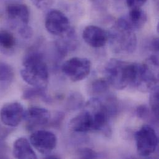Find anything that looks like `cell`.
Masks as SVG:
<instances>
[{"instance_id": "obj_24", "label": "cell", "mask_w": 159, "mask_h": 159, "mask_svg": "<svg viewBox=\"0 0 159 159\" xmlns=\"http://www.w3.org/2000/svg\"><path fill=\"white\" fill-rule=\"evenodd\" d=\"M79 156L81 159H96L98 157L97 153L89 148H83L80 149Z\"/></svg>"}, {"instance_id": "obj_21", "label": "cell", "mask_w": 159, "mask_h": 159, "mask_svg": "<svg viewBox=\"0 0 159 159\" xmlns=\"http://www.w3.org/2000/svg\"><path fill=\"white\" fill-rule=\"evenodd\" d=\"M45 89L34 87L25 90L23 93L24 99H32L37 97H42L45 100H48V97L45 91Z\"/></svg>"}, {"instance_id": "obj_22", "label": "cell", "mask_w": 159, "mask_h": 159, "mask_svg": "<svg viewBox=\"0 0 159 159\" xmlns=\"http://www.w3.org/2000/svg\"><path fill=\"white\" fill-rule=\"evenodd\" d=\"M150 95V106L154 116L157 120L159 118V87L153 89Z\"/></svg>"}, {"instance_id": "obj_28", "label": "cell", "mask_w": 159, "mask_h": 159, "mask_svg": "<svg viewBox=\"0 0 159 159\" xmlns=\"http://www.w3.org/2000/svg\"><path fill=\"white\" fill-rule=\"evenodd\" d=\"M159 39L158 38H154L152 40L151 43H150V47L151 49L157 53L159 52Z\"/></svg>"}, {"instance_id": "obj_4", "label": "cell", "mask_w": 159, "mask_h": 159, "mask_svg": "<svg viewBox=\"0 0 159 159\" xmlns=\"http://www.w3.org/2000/svg\"><path fill=\"white\" fill-rule=\"evenodd\" d=\"M93 110L90 112L92 116V131L102 132L109 136L111 130L109 128L108 121L110 113L113 111L110 107L102 103L98 98H93L88 104Z\"/></svg>"}, {"instance_id": "obj_20", "label": "cell", "mask_w": 159, "mask_h": 159, "mask_svg": "<svg viewBox=\"0 0 159 159\" xmlns=\"http://www.w3.org/2000/svg\"><path fill=\"white\" fill-rule=\"evenodd\" d=\"M109 84L105 78L95 80L91 85V92L94 95H102L105 93L109 88Z\"/></svg>"}, {"instance_id": "obj_13", "label": "cell", "mask_w": 159, "mask_h": 159, "mask_svg": "<svg viewBox=\"0 0 159 159\" xmlns=\"http://www.w3.org/2000/svg\"><path fill=\"white\" fill-rule=\"evenodd\" d=\"M93 120L90 112L85 110L75 116L70 123V127L75 133H84L92 131Z\"/></svg>"}, {"instance_id": "obj_6", "label": "cell", "mask_w": 159, "mask_h": 159, "mask_svg": "<svg viewBox=\"0 0 159 159\" xmlns=\"http://www.w3.org/2000/svg\"><path fill=\"white\" fill-rule=\"evenodd\" d=\"M92 64L85 58L73 57L66 61L61 67L63 73L73 82L86 78L90 73Z\"/></svg>"}, {"instance_id": "obj_11", "label": "cell", "mask_w": 159, "mask_h": 159, "mask_svg": "<svg viewBox=\"0 0 159 159\" xmlns=\"http://www.w3.org/2000/svg\"><path fill=\"white\" fill-rule=\"evenodd\" d=\"M24 119L26 121L27 129L33 131L48 123L50 119V113L45 108L32 107L25 112Z\"/></svg>"}, {"instance_id": "obj_29", "label": "cell", "mask_w": 159, "mask_h": 159, "mask_svg": "<svg viewBox=\"0 0 159 159\" xmlns=\"http://www.w3.org/2000/svg\"><path fill=\"white\" fill-rule=\"evenodd\" d=\"M46 159H59V157L56 156H48Z\"/></svg>"}, {"instance_id": "obj_27", "label": "cell", "mask_w": 159, "mask_h": 159, "mask_svg": "<svg viewBox=\"0 0 159 159\" xmlns=\"http://www.w3.org/2000/svg\"><path fill=\"white\" fill-rule=\"evenodd\" d=\"M148 0H126V4L129 9L141 8Z\"/></svg>"}, {"instance_id": "obj_14", "label": "cell", "mask_w": 159, "mask_h": 159, "mask_svg": "<svg viewBox=\"0 0 159 159\" xmlns=\"http://www.w3.org/2000/svg\"><path fill=\"white\" fill-rule=\"evenodd\" d=\"M6 12L9 19L18 20L22 25H27L30 20V11L29 7L24 4H10L6 8Z\"/></svg>"}, {"instance_id": "obj_5", "label": "cell", "mask_w": 159, "mask_h": 159, "mask_svg": "<svg viewBox=\"0 0 159 159\" xmlns=\"http://www.w3.org/2000/svg\"><path fill=\"white\" fill-rule=\"evenodd\" d=\"M138 154L142 157H149L155 152L158 146V137L156 131L149 125H144L135 134Z\"/></svg>"}, {"instance_id": "obj_25", "label": "cell", "mask_w": 159, "mask_h": 159, "mask_svg": "<svg viewBox=\"0 0 159 159\" xmlns=\"http://www.w3.org/2000/svg\"><path fill=\"white\" fill-rule=\"evenodd\" d=\"M19 33L22 38L29 39L33 35V30L28 24L22 25L19 29Z\"/></svg>"}, {"instance_id": "obj_26", "label": "cell", "mask_w": 159, "mask_h": 159, "mask_svg": "<svg viewBox=\"0 0 159 159\" xmlns=\"http://www.w3.org/2000/svg\"><path fill=\"white\" fill-rule=\"evenodd\" d=\"M137 115L141 119H147L149 116L150 110L146 105H141L137 108Z\"/></svg>"}, {"instance_id": "obj_12", "label": "cell", "mask_w": 159, "mask_h": 159, "mask_svg": "<svg viewBox=\"0 0 159 159\" xmlns=\"http://www.w3.org/2000/svg\"><path fill=\"white\" fill-rule=\"evenodd\" d=\"M82 38L85 43L93 48H101L108 40V34L97 25H88L83 30Z\"/></svg>"}, {"instance_id": "obj_9", "label": "cell", "mask_w": 159, "mask_h": 159, "mask_svg": "<svg viewBox=\"0 0 159 159\" xmlns=\"http://www.w3.org/2000/svg\"><path fill=\"white\" fill-rule=\"evenodd\" d=\"M133 86L142 92H151L158 87V80L146 64H139Z\"/></svg>"}, {"instance_id": "obj_7", "label": "cell", "mask_w": 159, "mask_h": 159, "mask_svg": "<svg viewBox=\"0 0 159 159\" xmlns=\"http://www.w3.org/2000/svg\"><path fill=\"white\" fill-rule=\"evenodd\" d=\"M45 25L50 34L57 36H61L71 29L68 17L58 9L48 11L45 17Z\"/></svg>"}, {"instance_id": "obj_15", "label": "cell", "mask_w": 159, "mask_h": 159, "mask_svg": "<svg viewBox=\"0 0 159 159\" xmlns=\"http://www.w3.org/2000/svg\"><path fill=\"white\" fill-rule=\"evenodd\" d=\"M13 156L16 159H36L37 158L29 141L25 138H18L13 145Z\"/></svg>"}, {"instance_id": "obj_19", "label": "cell", "mask_w": 159, "mask_h": 159, "mask_svg": "<svg viewBox=\"0 0 159 159\" xmlns=\"http://www.w3.org/2000/svg\"><path fill=\"white\" fill-rule=\"evenodd\" d=\"M14 78V72L8 64L0 61V82L11 83Z\"/></svg>"}, {"instance_id": "obj_1", "label": "cell", "mask_w": 159, "mask_h": 159, "mask_svg": "<svg viewBox=\"0 0 159 159\" xmlns=\"http://www.w3.org/2000/svg\"><path fill=\"white\" fill-rule=\"evenodd\" d=\"M108 34V41L115 53L129 55L136 50L137 37L135 31L128 24L125 17L118 19Z\"/></svg>"}, {"instance_id": "obj_3", "label": "cell", "mask_w": 159, "mask_h": 159, "mask_svg": "<svg viewBox=\"0 0 159 159\" xmlns=\"http://www.w3.org/2000/svg\"><path fill=\"white\" fill-rule=\"evenodd\" d=\"M138 63L111 59L105 68V79L110 85L118 90H123L132 85L135 80Z\"/></svg>"}, {"instance_id": "obj_23", "label": "cell", "mask_w": 159, "mask_h": 159, "mask_svg": "<svg viewBox=\"0 0 159 159\" xmlns=\"http://www.w3.org/2000/svg\"><path fill=\"white\" fill-rule=\"evenodd\" d=\"M37 8L45 10L48 9L54 2L55 0H30Z\"/></svg>"}, {"instance_id": "obj_8", "label": "cell", "mask_w": 159, "mask_h": 159, "mask_svg": "<svg viewBox=\"0 0 159 159\" xmlns=\"http://www.w3.org/2000/svg\"><path fill=\"white\" fill-rule=\"evenodd\" d=\"M30 144L38 152L42 154H48L57 145L56 135L49 131L37 130L30 138Z\"/></svg>"}, {"instance_id": "obj_10", "label": "cell", "mask_w": 159, "mask_h": 159, "mask_svg": "<svg viewBox=\"0 0 159 159\" xmlns=\"http://www.w3.org/2000/svg\"><path fill=\"white\" fill-rule=\"evenodd\" d=\"M25 111L22 104L11 102L3 105L0 111V118L3 124L10 127L17 126L24 119Z\"/></svg>"}, {"instance_id": "obj_16", "label": "cell", "mask_w": 159, "mask_h": 159, "mask_svg": "<svg viewBox=\"0 0 159 159\" xmlns=\"http://www.w3.org/2000/svg\"><path fill=\"white\" fill-rule=\"evenodd\" d=\"M60 37L61 39L57 42V47L60 53L66 54L76 48L78 39L74 29L71 28L66 33Z\"/></svg>"}, {"instance_id": "obj_2", "label": "cell", "mask_w": 159, "mask_h": 159, "mask_svg": "<svg viewBox=\"0 0 159 159\" xmlns=\"http://www.w3.org/2000/svg\"><path fill=\"white\" fill-rule=\"evenodd\" d=\"M20 75L31 86L46 89L49 80V72L43 55L35 51L26 54L23 59Z\"/></svg>"}, {"instance_id": "obj_17", "label": "cell", "mask_w": 159, "mask_h": 159, "mask_svg": "<svg viewBox=\"0 0 159 159\" xmlns=\"http://www.w3.org/2000/svg\"><path fill=\"white\" fill-rule=\"evenodd\" d=\"M125 17L134 30L143 28L148 20L147 14L142 8L130 9L128 16Z\"/></svg>"}, {"instance_id": "obj_18", "label": "cell", "mask_w": 159, "mask_h": 159, "mask_svg": "<svg viewBox=\"0 0 159 159\" xmlns=\"http://www.w3.org/2000/svg\"><path fill=\"white\" fill-rule=\"evenodd\" d=\"M16 41L14 35L6 30H0V48L6 51L14 49Z\"/></svg>"}]
</instances>
